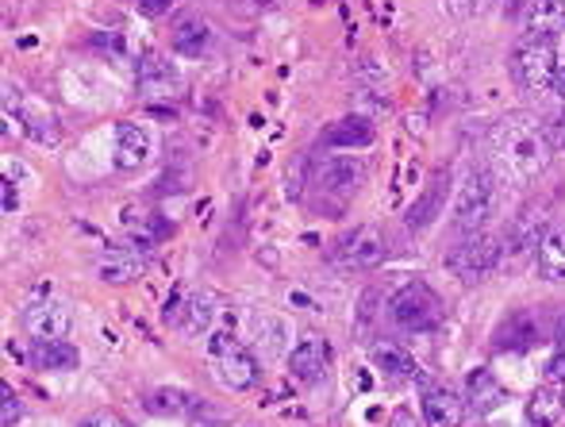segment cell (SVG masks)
<instances>
[{
  "instance_id": "cell-1",
  "label": "cell",
  "mask_w": 565,
  "mask_h": 427,
  "mask_svg": "<svg viewBox=\"0 0 565 427\" xmlns=\"http://www.w3.org/2000/svg\"><path fill=\"white\" fill-rule=\"evenodd\" d=\"M489 150L500 181H508V185H531L551 166L554 147L551 136H546V124H539L531 113H512L492 124Z\"/></svg>"
},
{
  "instance_id": "cell-2",
  "label": "cell",
  "mask_w": 565,
  "mask_h": 427,
  "mask_svg": "<svg viewBox=\"0 0 565 427\" xmlns=\"http://www.w3.org/2000/svg\"><path fill=\"white\" fill-rule=\"evenodd\" d=\"M512 77L523 93H551L554 89V74H558V51H554V39H535L523 35L512 46Z\"/></svg>"
},
{
  "instance_id": "cell-3",
  "label": "cell",
  "mask_w": 565,
  "mask_h": 427,
  "mask_svg": "<svg viewBox=\"0 0 565 427\" xmlns=\"http://www.w3.org/2000/svg\"><path fill=\"white\" fill-rule=\"evenodd\" d=\"M497 216V178L489 170H477L461 181L458 196H454V232L458 235H477L484 232V224Z\"/></svg>"
},
{
  "instance_id": "cell-4",
  "label": "cell",
  "mask_w": 565,
  "mask_h": 427,
  "mask_svg": "<svg viewBox=\"0 0 565 427\" xmlns=\"http://www.w3.org/2000/svg\"><path fill=\"white\" fill-rule=\"evenodd\" d=\"M388 316H393V323L404 331H431L435 323L443 320V300L435 297L431 285L408 281L393 292V300H388Z\"/></svg>"
},
{
  "instance_id": "cell-5",
  "label": "cell",
  "mask_w": 565,
  "mask_h": 427,
  "mask_svg": "<svg viewBox=\"0 0 565 427\" xmlns=\"http://www.w3.org/2000/svg\"><path fill=\"white\" fill-rule=\"evenodd\" d=\"M500 258H504V247H500L497 235L477 232V235H466L458 247H450L447 270L454 274V278L466 281V285H477V281H484L492 270H497Z\"/></svg>"
},
{
  "instance_id": "cell-6",
  "label": "cell",
  "mask_w": 565,
  "mask_h": 427,
  "mask_svg": "<svg viewBox=\"0 0 565 427\" xmlns=\"http://www.w3.org/2000/svg\"><path fill=\"white\" fill-rule=\"evenodd\" d=\"M209 346H212V354H216V377L224 389L246 393L258 385V374H262L258 362H254V354L246 351V346H238L227 331H216Z\"/></svg>"
},
{
  "instance_id": "cell-7",
  "label": "cell",
  "mask_w": 565,
  "mask_h": 427,
  "mask_svg": "<svg viewBox=\"0 0 565 427\" xmlns=\"http://www.w3.org/2000/svg\"><path fill=\"white\" fill-rule=\"evenodd\" d=\"M388 255V243L381 235V227L365 224V227H354L350 235H342L339 247H335V258L347 270H377Z\"/></svg>"
},
{
  "instance_id": "cell-8",
  "label": "cell",
  "mask_w": 565,
  "mask_h": 427,
  "mask_svg": "<svg viewBox=\"0 0 565 427\" xmlns=\"http://www.w3.org/2000/svg\"><path fill=\"white\" fill-rule=\"evenodd\" d=\"M312 181L328 196H339V201H347V196H354L358 189H362L365 162L358 154H328L323 162H316Z\"/></svg>"
},
{
  "instance_id": "cell-9",
  "label": "cell",
  "mask_w": 565,
  "mask_h": 427,
  "mask_svg": "<svg viewBox=\"0 0 565 427\" xmlns=\"http://www.w3.org/2000/svg\"><path fill=\"white\" fill-rule=\"evenodd\" d=\"M181 89H185V77H181V70L170 58L147 54L139 62V93L147 100H173Z\"/></svg>"
},
{
  "instance_id": "cell-10",
  "label": "cell",
  "mask_w": 565,
  "mask_h": 427,
  "mask_svg": "<svg viewBox=\"0 0 565 427\" xmlns=\"http://www.w3.org/2000/svg\"><path fill=\"white\" fill-rule=\"evenodd\" d=\"M70 323H74L70 305L58 297L35 300V305H28V312H23V328H28L31 339H66Z\"/></svg>"
},
{
  "instance_id": "cell-11",
  "label": "cell",
  "mask_w": 565,
  "mask_h": 427,
  "mask_svg": "<svg viewBox=\"0 0 565 427\" xmlns=\"http://www.w3.org/2000/svg\"><path fill=\"white\" fill-rule=\"evenodd\" d=\"M220 300L212 297V292H189L185 300H178V305H166V320L173 323V328L189 331V335H201V331H209L212 323H216L220 316Z\"/></svg>"
},
{
  "instance_id": "cell-12",
  "label": "cell",
  "mask_w": 565,
  "mask_h": 427,
  "mask_svg": "<svg viewBox=\"0 0 565 427\" xmlns=\"http://www.w3.org/2000/svg\"><path fill=\"white\" fill-rule=\"evenodd\" d=\"M328 366H331V346H328V339H320V335H305L289 351V374L305 385L320 382V377L328 374Z\"/></svg>"
},
{
  "instance_id": "cell-13",
  "label": "cell",
  "mask_w": 565,
  "mask_h": 427,
  "mask_svg": "<svg viewBox=\"0 0 565 427\" xmlns=\"http://www.w3.org/2000/svg\"><path fill=\"white\" fill-rule=\"evenodd\" d=\"M523 35L554 39L565 31V0H527L520 12Z\"/></svg>"
},
{
  "instance_id": "cell-14",
  "label": "cell",
  "mask_w": 565,
  "mask_h": 427,
  "mask_svg": "<svg viewBox=\"0 0 565 427\" xmlns=\"http://www.w3.org/2000/svg\"><path fill=\"white\" fill-rule=\"evenodd\" d=\"M551 232V216H546L543 204H531V209H523L520 216L512 220V227H508V250L512 255H523V250H539V243H543V235Z\"/></svg>"
},
{
  "instance_id": "cell-15",
  "label": "cell",
  "mask_w": 565,
  "mask_h": 427,
  "mask_svg": "<svg viewBox=\"0 0 565 427\" xmlns=\"http://www.w3.org/2000/svg\"><path fill=\"white\" fill-rule=\"evenodd\" d=\"M31 366L51 370V374H70L82 366V351L66 339H31Z\"/></svg>"
},
{
  "instance_id": "cell-16",
  "label": "cell",
  "mask_w": 565,
  "mask_h": 427,
  "mask_svg": "<svg viewBox=\"0 0 565 427\" xmlns=\"http://www.w3.org/2000/svg\"><path fill=\"white\" fill-rule=\"evenodd\" d=\"M150 154H154L150 131L139 128V124H119L116 128V166L119 170H139V166L150 162Z\"/></svg>"
},
{
  "instance_id": "cell-17",
  "label": "cell",
  "mask_w": 565,
  "mask_h": 427,
  "mask_svg": "<svg viewBox=\"0 0 565 427\" xmlns=\"http://www.w3.org/2000/svg\"><path fill=\"white\" fill-rule=\"evenodd\" d=\"M543 339V320L535 312H512L497 328V351H527Z\"/></svg>"
},
{
  "instance_id": "cell-18",
  "label": "cell",
  "mask_w": 565,
  "mask_h": 427,
  "mask_svg": "<svg viewBox=\"0 0 565 427\" xmlns=\"http://www.w3.org/2000/svg\"><path fill=\"white\" fill-rule=\"evenodd\" d=\"M504 401H508L504 385H500L497 377L489 374V370H473V374H469V382H466V405L473 408L477 416L497 413V408L504 405Z\"/></svg>"
},
{
  "instance_id": "cell-19",
  "label": "cell",
  "mask_w": 565,
  "mask_h": 427,
  "mask_svg": "<svg viewBox=\"0 0 565 427\" xmlns=\"http://www.w3.org/2000/svg\"><path fill=\"white\" fill-rule=\"evenodd\" d=\"M424 420L427 427H461L466 420V397L454 389H431L424 397Z\"/></svg>"
},
{
  "instance_id": "cell-20",
  "label": "cell",
  "mask_w": 565,
  "mask_h": 427,
  "mask_svg": "<svg viewBox=\"0 0 565 427\" xmlns=\"http://www.w3.org/2000/svg\"><path fill=\"white\" fill-rule=\"evenodd\" d=\"M535 270L543 281H565V224H554L535 250Z\"/></svg>"
},
{
  "instance_id": "cell-21",
  "label": "cell",
  "mask_w": 565,
  "mask_h": 427,
  "mask_svg": "<svg viewBox=\"0 0 565 427\" xmlns=\"http://www.w3.org/2000/svg\"><path fill=\"white\" fill-rule=\"evenodd\" d=\"M170 46H173V54H181V58H201V54L212 46L209 20H201V15H185V20L173 28Z\"/></svg>"
},
{
  "instance_id": "cell-22",
  "label": "cell",
  "mask_w": 565,
  "mask_h": 427,
  "mask_svg": "<svg viewBox=\"0 0 565 427\" xmlns=\"http://www.w3.org/2000/svg\"><path fill=\"white\" fill-rule=\"evenodd\" d=\"M565 416V389L562 385H539L527 397V424L531 427H554Z\"/></svg>"
},
{
  "instance_id": "cell-23",
  "label": "cell",
  "mask_w": 565,
  "mask_h": 427,
  "mask_svg": "<svg viewBox=\"0 0 565 427\" xmlns=\"http://www.w3.org/2000/svg\"><path fill=\"white\" fill-rule=\"evenodd\" d=\"M320 142L331 150H362L373 142V128H370V120H362V116H347V120L331 124Z\"/></svg>"
},
{
  "instance_id": "cell-24",
  "label": "cell",
  "mask_w": 565,
  "mask_h": 427,
  "mask_svg": "<svg viewBox=\"0 0 565 427\" xmlns=\"http://www.w3.org/2000/svg\"><path fill=\"white\" fill-rule=\"evenodd\" d=\"M373 366L377 370H385L388 377H401V382H412V377H419L424 370H419V362L412 359L404 346H396V343H377L373 346Z\"/></svg>"
},
{
  "instance_id": "cell-25",
  "label": "cell",
  "mask_w": 565,
  "mask_h": 427,
  "mask_svg": "<svg viewBox=\"0 0 565 427\" xmlns=\"http://www.w3.org/2000/svg\"><path fill=\"white\" fill-rule=\"evenodd\" d=\"M443 185H447V173H439V178L427 185V193L419 196L416 204H412V212H408V224L412 227H427L443 212Z\"/></svg>"
},
{
  "instance_id": "cell-26",
  "label": "cell",
  "mask_w": 565,
  "mask_h": 427,
  "mask_svg": "<svg viewBox=\"0 0 565 427\" xmlns=\"http://www.w3.org/2000/svg\"><path fill=\"white\" fill-rule=\"evenodd\" d=\"M97 274H100V281H113V285H127V281H135V278H142V258H135V255H108L105 263L97 266Z\"/></svg>"
},
{
  "instance_id": "cell-27",
  "label": "cell",
  "mask_w": 565,
  "mask_h": 427,
  "mask_svg": "<svg viewBox=\"0 0 565 427\" xmlns=\"http://www.w3.org/2000/svg\"><path fill=\"white\" fill-rule=\"evenodd\" d=\"M150 405H154L158 413H178V416L196 413V397H189V393H181V389H162V393H154V401H150Z\"/></svg>"
},
{
  "instance_id": "cell-28",
  "label": "cell",
  "mask_w": 565,
  "mask_h": 427,
  "mask_svg": "<svg viewBox=\"0 0 565 427\" xmlns=\"http://www.w3.org/2000/svg\"><path fill=\"white\" fill-rule=\"evenodd\" d=\"M0 397H4V413H0V424H4V427H12L15 420H20L23 405H20V397H15V389H12V385H4V389H0Z\"/></svg>"
},
{
  "instance_id": "cell-29",
  "label": "cell",
  "mask_w": 565,
  "mask_h": 427,
  "mask_svg": "<svg viewBox=\"0 0 565 427\" xmlns=\"http://www.w3.org/2000/svg\"><path fill=\"white\" fill-rule=\"evenodd\" d=\"M489 4H492V0H447L450 15H458V20H469V15H481Z\"/></svg>"
},
{
  "instance_id": "cell-30",
  "label": "cell",
  "mask_w": 565,
  "mask_h": 427,
  "mask_svg": "<svg viewBox=\"0 0 565 427\" xmlns=\"http://www.w3.org/2000/svg\"><path fill=\"white\" fill-rule=\"evenodd\" d=\"M77 427H131L124 420V416H116V413H93V416H85Z\"/></svg>"
},
{
  "instance_id": "cell-31",
  "label": "cell",
  "mask_w": 565,
  "mask_h": 427,
  "mask_svg": "<svg viewBox=\"0 0 565 427\" xmlns=\"http://www.w3.org/2000/svg\"><path fill=\"white\" fill-rule=\"evenodd\" d=\"M546 136H551V147L565 154V108H562L558 116H554L551 124H546Z\"/></svg>"
},
{
  "instance_id": "cell-32",
  "label": "cell",
  "mask_w": 565,
  "mask_h": 427,
  "mask_svg": "<svg viewBox=\"0 0 565 427\" xmlns=\"http://www.w3.org/2000/svg\"><path fill=\"white\" fill-rule=\"evenodd\" d=\"M546 382H551V385H565V351H558L551 362H546Z\"/></svg>"
},
{
  "instance_id": "cell-33",
  "label": "cell",
  "mask_w": 565,
  "mask_h": 427,
  "mask_svg": "<svg viewBox=\"0 0 565 427\" xmlns=\"http://www.w3.org/2000/svg\"><path fill=\"white\" fill-rule=\"evenodd\" d=\"M173 0H135V8H139L142 15H166L170 12Z\"/></svg>"
},
{
  "instance_id": "cell-34",
  "label": "cell",
  "mask_w": 565,
  "mask_h": 427,
  "mask_svg": "<svg viewBox=\"0 0 565 427\" xmlns=\"http://www.w3.org/2000/svg\"><path fill=\"white\" fill-rule=\"evenodd\" d=\"M554 93L565 100V62H558V74H554Z\"/></svg>"
},
{
  "instance_id": "cell-35",
  "label": "cell",
  "mask_w": 565,
  "mask_h": 427,
  "mask_svg": "<svg viewBox=\"0 0 565 427\" xmlns=\"http://www.w3.org/2000/svg\"><path fill=\"white\" fill-rule=\"evenodd\" d=\"M15 204H20V196L12 193V181H4V212H12Z\"/></svg>"
},
{
  "instance_id": "cell-36",
  "label": "cell",
  "mask_w": 565,
  "mask_h": 427,
  "mask_svg": "<svg viewBox=\"0 0 565 427\" xmlns=\"http://www.w3.org/2000/svg\"><path fill=\"white\" fill-rule=\"evenodd\" d=\"M277 0H250V12H274Z\"/></svg>"
},
{
  "instance_id": "cell-37",
  "label": "cell",
  "mask_w": 565,
  "mask_h": 427,
  "mask_svg": "<svg viewBox=\"0 0 565 427\" xmlns=\"http://www.w3.org/2000/svg\"><path fill=\"white\" fill-rule=\"evenodd\" d=\"M554 343H558V351H565V316L554 323Z\"/></svg>"
},
{
  "instance_id": "cell-38",
  "label": "cell",
  "mask_w": 565,
  "mask_h": 427,
  "mask_svg": "<svg viewBox=\"0 0 565 427\" xmlns=\"http://www.w3.org/2000/svg\"><path fill=\"white\" fill-rule=\"evenodd\" d=\"M393 427H412V416L408 413H396L393 416Z\"/></svg>"
},
{
  "instance_id": "cell-39",
  "label": "cell",
  "mask_w": 565,
  "mask_h": 427,
  "mask_svg": "<svg viewBox=\"0 0 565 427\" xmlns=\"http://www.w3.org/2000/svg\"><path fill=\"white\" fill-rule=\"evenodd\" d=\"M562 389H565V385H562Z\"/></svg>"
},
{
  "instance_id": "cell-40",
  "label": "cell",
  "mask_w": 565,
  "mask_h": 427,
  "mask_svg": "<svg viewBox=\"0 0 565 427\" xmlns=\"http://www.w3.org/2000/svg\"><path fill=\"white\" fill-rule=\"evenodd\" d=\"M216 427H220V424H216Z\"/></svg>"
}]
</instances>
